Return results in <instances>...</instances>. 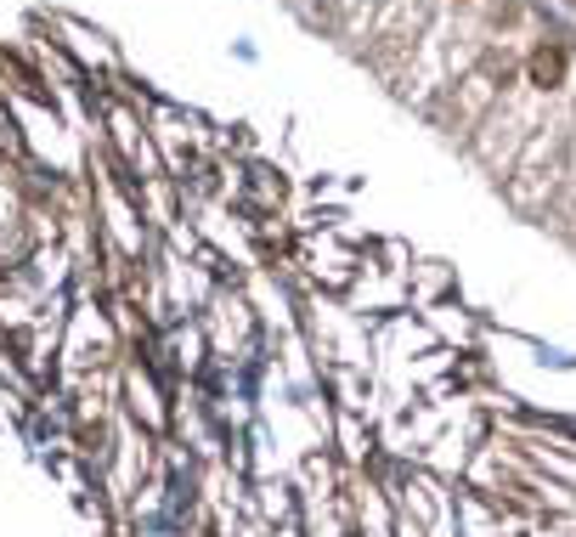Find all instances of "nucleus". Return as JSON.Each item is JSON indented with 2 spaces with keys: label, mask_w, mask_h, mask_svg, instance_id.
<instances>
[{
  "label": "nucleus",
  "mask_w": 576,
  "mask_h": 537,
  "mask_svg": "<svg viewBox=\"0 0 576 537\" xmlns=\"http://www.w3.org/2000/svg\"><path fill=\"white\" fill-rule=\"evenodd\" d=\"M560 80H565V51L560 46L531 51V85H560Z\"/></svg>",
  "instance_id": "f257e3e1"
}]
</instances>
